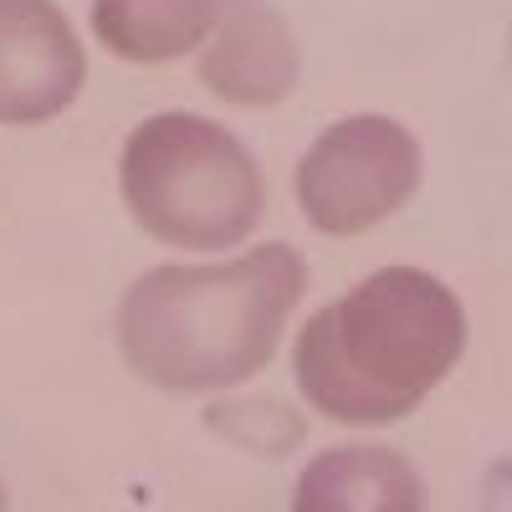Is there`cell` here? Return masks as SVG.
I'll return each instance as SVG.
<instances>
[{
	"label": "cell",
	"instance_id": "cell-6",
	"mask_svg": "<svg viewBox=\"0 0 512 512\" xmlns=\"http://www.w3.org/2000/svg\"><path fill=\"white\" fill-rule=\"evenodd\" d=\"M205 93L241 113L282 108L303 77V47L272 0H221V21L195 57Z\"/></svg>",
	"mask_w": 512,
	"mask_h": 512
},
{
	"label": "cell",
	"instance_id": "cell-2",
	"mask_svg": "<svg viewBox=\"0 0 512 512\" xmlns=\"http://www.w3.org/2000/svg\"><path fill=\"white\" fill-rule=\"evenodd\" d=\"M466 333L451 282L425 267H379L297 328V395L338 425H395L441 390Z\"/></svg>",
	"mask_w": 512,
	"mask_h": 512
},
{
	"label": "cell",
	"instance_id": "cell-7",
	"mask_svg": "<svg viewBox=\"0 0 512 512\" xmlns=\"http://www.w3.org/2000/svg\"><path fill=\"white\" fill-rule=\"evenodd\" d=\"M292 512H425V477L395 446H328L297 472Z\"/></svg>",
	"mask_w": 512,
	"mask_h": 512
},
{
	"label": "cell",
	"instance_id": "cell-8",
	"mask_svg": "<svg viewBox=\"0 0 512 512\" xmlns=\"http://www.w3.org/2000/svg\"><path fill=\"white\" fill-rule=\"evenodd\" d=\"M221 21V0H93L88 26L98 47L134 67L200 57Z\"/></svg>",
	"mask_w": 512,
	"mask_h": 512
},
{
	"label": "cell",
	"instance_id": "cell-10",
	"mask_svg": "<svg viewBox=\"0 0 512 512\" xmlns=\"http://www.w3.org/2000/svg\"><path fill=\"white\" fill-rule=\"evenodd\" d=\"M482 512H512V461H497L482 487Z\"/></svg>",
	"mask_w": 512,
	"mask_h": 512
},
{
	"label": "cell",
	"instance_id": "cell-4",
	"mask_svg": "<svg viewBox=\"0 0 512 512\" xmlns=\"http://www.w3.org/2000/svg\"><path fill=\"white\" fill-rule=\"evenodd\" d=\"M425 180V149L415 128L390 113H349L333 118L297 159V210L318 236L349 241L415 200Z\"/></svg>",
	"mask_w": 512,
	"mask_h": 512
},
{
	"label": "cell",
	"instance_id": "cell-1",
	"mask_svg": "<svg viewBox=\"0 0 512 512\" xmlns=\"http://www.w3.org/2000/svg\"><path fill=\"white\" fill-rule=\"evenodd\" d=\"M308 292V256L262 241L210 262H164L118 297L113 344L149 390L175 400L236 395L277 359Z\"/></svg>",
	"mask_w": 512,
	"mask_h": 512
},
{
	"label": "cell",
	"instance_id": "cell-5",
	"mask_svg": "<svg viewBox=\"0 0 512 512\" xmlns=\"http://www.w3.org/2000/svg\"><path fill=\"white\" fill-rule=\"evenodd\" d=\"M88 82V47L57 0H0V128L62 118Z\"/></svg>",
	"mask_w": 512,
	"mask_h": 512
},
{
	"label": "cell",
	"instance_id": "cell-9",
	"mask_svg": "<svg viewBox=\"0 0 512 512\" xmlns=\"http://www.w3.org/2000/svg\"><path fill=\"white\" fill-rule=\"evenodd\" d=\"M226 441L262 451V456H287L297 441H303V420H297L282 400H256V395H221L205 415Z\"/></svg>",
	"mask_w": 512,
	"mask_h": 512
},
{
	"label": "cell",
	"instance_id": "cell-11",
	"mask_svg": "<svg viewBox=\"0 0 512 512\" xmlns=\"http://www.w3.org/2000/svg\"><path fill=\"white\" fill-rule=\"evenodd\" d=\"M0 512H11V492H6V482H0Z\"/></svg>",
	"mask_w": 512,
	"mask_h": 512
},
{
	"label": "cell",
	"instance_id": "cell-3",
	"mask_svg": "<svg viewBox=\"0 0 512 512\" xmlns=\"http://www.w3.org/2000/svg\"><path fill=\"white\" fill-rule=\"evenodd\" d=\"M118 195L149 241L190 256H226L262 226L267 175L226 123L175 108L128 128Z\"/></svg>",
	"mask_w": 512,
	"mask_h": 512
}]
</instances>
